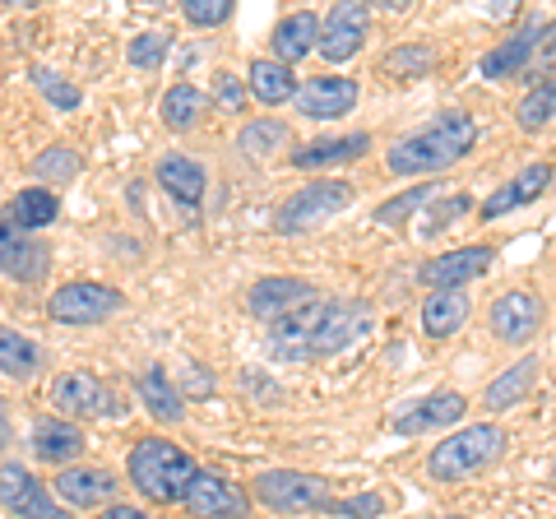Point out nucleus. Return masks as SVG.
<instances>
[{
  "instance_id": "f8f14e48",
  "label": "nucleus",
  "mask_w": 556,
  "mask_h": 519,
  "mask_svg": "<svg viewBox=\"0 0 556 519\" xmlns=\"http://www.w3.org/2000/svg\"><path fill=\"white\" fill-rule=\"evenodd\" d=\"M492 265H496V251L492 246H459V251H445L437 260H427V265L417 269V279H422L431 292H455L464 283L482 279Z\"/></svg>"
},
{
  "instance_id": "1a4fd4ad",
  "label": "nucleus",
  "mask_w": 556,
  "mask_h": 519,
  "mask_svg": "<svg viewBox=\"0 0 556 519\" xmlns=\"http://www.w3.org/2000/svg\"><path fill=\"white\" fill-rule=\"evenodd\" d=\"M51 404H56V413H70V418H116L121 413L112 385L89 371H65L51 380Z\"/></svg>"
},
{
  "instance_id": "a211bd4d",
  "label": "nucleus",
  "mask_w": 556,
  "mask_h": 519,
  "mask_svg": "<svg viewBox=\"0 0 556 519\" xmlns=\"http://www.w3.org/2000/svg\"><path fill=\"white\" fill-rule=\"evenodd\" d=\"M269 47H274V61L283 65H298L311 51H320V20L311 10H298V14H283L269 33Z\"/></svg>"
},
{
  "instance_id": "393cba45",
  "label": "nucleus",
  "mask_w": 556,
  "mask_h": 519,
  "mask_svg": "<svg viewBox=\"0 0 556 519\" xmlns=\"http://www.w3.org/2000/svg\"><path fill=\"white\" fill-rule=\"evenodd\" d=\"M468 311H473V298H468L464 288L431 292V298L422 302V330H427V339H450L455 330H464Z\"/></svg>"
},
{
  "instance_id": "9d476101",
  "label": "nucleus",
  "mask_w": 556,
  "mask_h": 519,
  "mask_svg": "<svg viewBox=\"0 0 556 519\" xmlns=\"http://www.w3.org/2000/svg\"><path fill=\"white\" fill-rule=\"evenodd\" d=\"M186 510L195 519H251V496H247V488H237L232 478L200 469V478L190 482V492H186Z\"/></svg>"
},
{
  "instance_id": "a878e982",
  "label": "nucleus",
  "mask_w": 556,
  "mask_h": 519,
  "mask_svg": "<svg viewBox=\"0 0 556 519\" xmlns=\"http://www.w3.org/2000/svg\"><path fill=\"white\" fill-rule=\"evenodd\" d=\"M61 214V200H56V190H47V186H33V190H20L10 204H5V218L14 223L20 232H38V228H51Z\"/></svg>"
},
{
  "instance_id": "49530a36",
  "label": "nucleus",
  "mask_w": 556,
  "mask_h": 519,
  "mask_svg": "<svg viewBox=\"0 0 556 519\" xmlns=\"http://www.w3.org/2000/svg\"><path fill=\"white\" fill-rule=\"evenodd\" d=\"M445 519H464V515H445Z\"/></svg>"
},
{
  "instance_id": "e433bc0d",
  "label": "nucleus",
  "mask_w": 556,
  "mask_h": 519,
  "mask_svg": "<svg viewBox=\"0 0 556 519\" xmlns=\"http://www.w3.org/2000/svg\"><path fill=\"white\" fill-rule=\"evenodd\" d=\"M79 153L75 149H65V144H51V149H42L38 159H33V172H38L42 181H56V186H65V181H75L79 177Z\"/></svg>"
},
{
  "instance_id": "a19ab883",
  "label": "nucleus",
  "mask_w": 556,
  "mask_h": 519,
  "mask_svg": "<svg viewBox=\"0 0 556 519\" xmlns=\"http://www.w3.org/2000/svg\"><path fill=\"white\" fill-rule=\"evenodd\" d=\"M468 210H473V200H468V195H441L437 204H427L422 232H427V237H437V232H445V223H450V218H459V214H468Z\"/></svg>"
},
{
  "instance_id": "cd10ccee",
  "label": "nucleus",
  "mask_w": 556,
  "mask_h": 519,
  "mask_svg": "<svg viewBox=\"0 0 556 519\" xmlns=\"http://www.w3.org/2000/svg\"><path fill=\"white\" fill-rule=\"evenodd\" d=\"M204 112H208V98L195 89V84H186V79L172 84V89L163 93V102H159V116H163V126H167L172 135L195 130Z\"/></svg>"
},
{
  "instance_id": "4c0bfd02",
  "label": "nucleus",
  "mask_w": 556,
  "mask_h": 519,
  "mask_svg": "<svg viewBox=\"0 0 556 519\" xmlns=\"http://www.w3.org/2000/svg\"><path fill=\"white\" fill-rule=\"evenodd\" d=\"M167 51H172V33L149 28V33H139V38H130L126 61L135 65V71H153V65H163V61H167Z\"/></svg>"
},
{
  "instance_id": "c9c22d12",
  "label": "nucleus",
  "mask_w": 556,
  "mask_h": 519,
  "mask_svg": "<svg viewBox=\"0 0 556 519\" xmlns=\"http://www.w3.org/2000/svg\"><path fill=\"white\" fill-rule=\"evenodd\" d=\"M28 79H33V89H38V93H42V98H47L56 112H79V102H84L79 84H70L65 75L51 71V65H33Z\"/></svg>"
},
{
  "instance_id": "79ce46f5",
  "label": "nucleus",
  "mask_w": 556,
  "mask_h": 519,
  "mask_svg": "<svg viewBox=\"0 0 556 519\" xmlns=\"http://www.w3.org/2000/svg\"><path fill=\"white\" fill-rule=\"evenodd\" d=\"M247 93H251V89H247V84H241L232 71H218V75H214V102H218L223 112H232V116L247 112Z\"/></svg>"
},
{
  "instance_id": "2eb2a0df",
  "label": "nucleus",
  "mask_w": 556,
  "mask_h": 519,
  "mask_svg": "<svg viewBox=\"0 0 556 519\" xmlns=\"http://www.w3.org/2000/svg\"><path fill=\"white\" fill-rule=\"evenodd\" d=\"M357 79H343V75H316V79H302L298 89V112L311 116V121H334V116H348L357 107Z\"/></svg>"
},
{
  "instance_id": "423d86ee",
  "label": "nucleus",
  "mask_w": 556,
  "mask_h": 519,
  "mask_svg": "<svg viewBox=\"0 0 556 519\" xmlns=\"http://www.w3.org/2000/svg\"><path fill=\"white\" fill-rule=\"evenodd\" d=\"M121 306H126V292L121 288L75 279V283H61L47 298V316L56 325H102V320H112Z\"/></svg>"
},
{
  "instance_id": "2f4dec72",
  "label": "nucleus",
  "mask_w": 556,
  "mask_h": 519,
  "mask_svg": "<svg viewBox=\"0 0 556 519\" xmlns=\"http://www.w3.org/2000/svg\"><path fill=\"white\" fill-rule=\"evenodd\" d=\"M42 367V349L33 343L24 330H10V325H0V376L10 380H33Z\"/></svg>"
},
{
  "instance_id": "c756f323",
  "label": "nucleus",
  "mask_w": 556,
  "mask_h": 519,
  "mask_svg": "<svg viewBox=\"0 0 556 519\" xmlns=\"http://www.w3.org/2000/svg\"><path fill=\"white\" fill-rule=\"evenodd\" d=\"M288 140H292L288 121H278V116H255V121H247V126H241L237 149L247 153V159L265 163V159H274L278 149H288Z\"/></svg>"
},
{
  "instance_id": "4be33fe9",
  "label": "nucleus",
  "mask_w": 556,
  "mask_h": 519,
  "mask_svg": "<svg viewBox=\"0 0 556 519\" xmlns=\"http://www.w3.org/2000/svg\"><path fill=\"white\" fill-rule=\"evenodd\" d=\"M84 450H89V441H84V431L75 422H65V418L33 422V455L42 464H70V459H79Z\"/></svg>"
},
{
  "instance_id": "39448f33",
  "label": "nucleus",
  "mask_w": 556,
  "mask_h": 519,
  "mask_svg": "<svg viewBox=\"0 0 556 519\" xmlns=\"http://www.w3.org/2000/svg\"><path fill=\"white\" fill-rule=\"evenodd\" d=\"M348 204H353V186L348 181H334V177H316L311 186L302 190H292V195L278 204V214H274V228L278 232H311V228H320L325 218H334L343 214Z\"/></svg>"
},
{
  "instance_id": "a18cd8bd",
  "label": "nucleus",
  "mask_w": 556,
  "mask_h": 519,
  "mask_svg": "<svg viewBox=\"0 0 556 519\" xmlns=\"http://www.w3.org/2000/svg\"><path fill=\"white\" fill-rule=\"evenodd\" d=\"M538 47H543V56H556V20L543 28V38H538Z\"/></svg>"
},
{
  "instance_id": "412c9836",
  "label": "nucleus",
  "mask_w": 556,
  "mask_h": 519,
  "mask_svg": "<svg viewBox=\"0 0 556 519\" xmlns=\"http://www.w3.org/2000/svg\"><path fill=\"white\" fill-rule=\"evenodd\" d=\"M247 89L255 102H265V107H283V102L298 98V75H292V65L274 61V56H255L247 65Z\"/></svg>"
},
{
  "instance_id": "473e14b6",
  "label": "nucleus",
  "mask_w": 556,
  "mask_h": 519,
  "mask_svg": "<svg viewBox=\"0 0 556 519\" xmlns=\"http://www.w3.org/2000/svg\"><path fill=\"white\" fill-rule=\"evenodd\" d=\"M431 61H437V51H431L427 42H399L394 51H386L380 71H386L390 79H399V84H413V79H422L431 71Z\"/></svg>"
},
{
  "instance_id": "bb28decb",
  "label": "nucleus",
  "mask_w": 556,
  "mask_h": 519,
  "mask_svg": "<svg viewBox=\"0 0 556 519\" xmlns=\"http://www.w3.org/2000/svg\"><path fill=\"white\" fill-rule=\"evenodd\" d=\"M371 149V135H334V140H311L302 144L298 153H292V167H329V163H353L362 159V153Z\"/></svg>"
},
{
  "instance_id": "f257e3e1",
  "label": "nucleus",
  "mask_w": 556,
  "mask_h": 519,
  "mask_svg": "<svg viewBox=\"0 0 556 519\" xmlns=\"http://www.w3.org/2000/svg\"><path fill=\"white\" fill-rule=\"evenodd\" d=\"M478 140V121L468 112H441L431 116L427 126H417L413 135H404L390 153H386V167L394 177H431V172H445L455 167L468 149Z\"/></svg>"
},
{
  "instance_id": "b1692460",
  "label": "nucleus",
  "mask_w": 556,
  "mask_h": 519,
  "mask_svg": "<svg viewBox=\"0 0 556 519\" xmlns=\"http://www.w3.org/2000/svg\"><path fill=\"white\" fill-rule=\"evenodd\" d=\"M538 38H543V24H538V20H529L519 33H510L506 42L492 47V51L482 56V79H510V75H519V71L529 65Z\"/></svg>"
},
{
  "instance_id": "6ab92c4d",
  "label": "nucleus",
  "mask_w": 556,
  "mask_h": 519,
  "mask_svg": "<svg viewBox=\"0 0 556 519\" xmlns=\"http://www.w3.org/2000/svg\"><path fill=\"white\" fill-rule=\"evenodd\" d=\"M153 177H159V186L177 204H186V210H195V204L204 200V190H208V172L195 159H186V153H167V159H159Z\"/></svg>"
},
{
  "instance_id": "f704fd0d",
  "label": "nucleus",
  "mask_w": 556,
  "mask_h": 519,
  "mask_svg": "<svg viewBox=\"0 0 556 519\" xmlns=\"http://www.w3.org/2000/svg\"><path fill=\"white\" fill-rule=\"evenodd\" d=\"M552 116H556V79H538V89L519 98L515 121H519V130H543Z\"/></svg>"
},
{
  "instance_id": "20e7f679",
  "label": "nucleus",
  "mask_w": 556,
  "mask_h": 519,
  "mask_svg": "<svg viewBox=\"0 0 556 519\" xmlns=\"http://www.w3.org/2000/svg\"><path fill=\"white\" fill-rule=\"evenodd\" d=\"M255 501L274 515H306V510H320L329 515L334 496H329V482L316 473H302V469H269L251 482Z\"/></svg>"
},
{
  "instance_id": "0eeeda50",
  "label": "nucleus",
  "mask_w": 556,
  "mask_h": 519,
  "mask_svg": "<svg viewBox=\"0 0 556 519\" xmlns=\"http://www.w3.org/2000/svg\"><path fill=\"white\" fill-rule=\"evenodd\" d=\"M325 311H329V298H311V302H302L298 311L278 316V320L269 325V339H265L269 357H283V362H311V357H320Z\"/></svg>"
},
{
  "instance_id": "4468645a",
  "label": "nucleus",
  "mask_w": 556,
  "mask_h": 519,
  "mask_svg": "<svg viewBox=\"0 0 556 519\" xmlns=\"http://www.w3.org/2000/svg\"><path fill=\"white\" fill-rule=\"evenodd\" d=\"M367 28H371V10L367 5H334L320 20V56L325 61H348L357 56L362 42H367Z\"/></svg>"
},
{
  "instance_id": "7c9ffc66",
  "label": "nucleus",
  "mask_w": 556,
  "mask_h": 519,
  "mask_svg": "<svg viewBox=\"0 0 556 519\" xmlns=\"http://www.w3.org/2000/svg\"><path fill=\"white\" fill-rule=\"evenodd\" d=\"M533 380H538V357H525V362H515L510 371H501L492 385L482 390V404L492 408V413H506V408H515L525 394L533 390Z\"/></svg>"
},
{
  "instance_id": "aec40b11",
  "label": "nucleus",
  "mask_w": 556,
  "mask_h": 519,
  "mask_svg": "<svg viewBox=\"0 0 556 519\" xmlns=\"http://www.w3.org/2000/svg\"><path fill=\"white\" fill-rule=\"evenodd\" d=\"M547 186H552V167H547V163H529V167H519L515 177L496 190V195H486V200H482V218H501V214H510V210H519V204L538 200Z\"/></svg>"
},
{
  "instance_id": "ddd939ff",
  "label": "nucleus",
  "mask_w": 556,
  "mask_h": 519,
  "mask_svg": "<svg viewBox=\"0 0 556 519\" xmlns=\"http://www.w3.org/2000/svg\"><path fill=\"white\" fill-rule=\"evenodd\" d=\"M543 330V302L533 298V292L515 288V292H501L492 302V334L501 343H515V349H525L529 339H538Z\"/></svg>"
},
{
  "instance_id": "37998d69",
  "label": "nucleus",
  "mask_w": 556,
  "mask_h": 519,
  "mask_svg": "<svg viewBox=\"0 0 556 519\" xmlns=\"http://www.w3.org/2000/svg\"><path fill=\"white\" fill-rule=\"evenodd\" d=\"M102 519H149V515L139 510V506H116V501H112V506L102 510Z\"/></svg>"
},
{
  "instance_id": "ea45409f",
  "label": "nucleus",
  "mask_w": 556,
  "mask_h": 519,
  "mask_svg": "<svg viewBox=\"0 0 556 519\" xmlns=\"http://www.w3.org/2000/svg\"><path fill=\"white\" fill-rule=\"evenodd\" d=\"M334 519H380L386 515V496L376 492H357V496H334V506H329Z\"/></svg>"
},
{
  "instance_id": "f3484780",
  "label": "nucleus",
  "mask_w": 556,
  "mask_h": 519,
  "mask_svg": "<svg viewBox=\"0 0 556 519\" xmlns=\"http://www.w3.org/2000/svg\"><path fill=\"white\" fill-rule=\"evenodd\" d=\"M112 496H116V473L112 469L84 464V469H61L56 473V501L70 510H93V506L108 510Z\"/></svg>"
},
{
  "instance_id": "f03ea898",
  "label": "nucleus",
  "mask_w": 556,
  "mask_h": 519,
  "mask_svg": "<svg viewBox=\"0 0 556 519\" xmlns=\"http://www.w3.org/2000/svg\"><path fill=\"white\" fill-rule=\"evenodd\" d=\"M200 478V464L186 455L177 441L167 436H139L130 445V482L144 501H159V506H186L190 482Z\"/></svg>"
},
{
  "instance_id": "58836bf2",
  "label": "nucleus",
  "mask_w": 556,
  "mask_h": 519,
  "mask_svg": "<svg viewBox=\"0 0 556 519\" xmlns=\"http://www.w3.org/2000/svg\"><path fill=\"white\" fill-rule=\"evenodd\" d=\"M237 10V0H181V14L190 28H218L228 24Z\"/></svg>"
},
{
  "instance_id": "7ed1b4c3",
  "label": "nucleus",
  "mask_w": 556,
  "mask_h": 519,
  "mask_svg": "<svg viewBox=\"0 0 556 519\" xmlns=\"http://www.w3.org/2000/svg\"><path fill=\"white\" fill-rule=\"evenodd\" d=\"M506 455V431L492 427V422H473L455 431V436H445L437 450L427 455V473L437 482H464L482 469H492V464Z\"/></svg>"
},
{
  "instance_id": "c03bdc74",
  "label": "nucleus",
  "mask_w": 556,
  "mask_h": 519,
  "mask_svg": "<svg viewBox=\"0 0 556 519\" xmlns=\"http://www.w3.org/2000/svg\"><path fill=\"white\" fill-rule=\"evenodd\" d=\"M10 404H5V394H0V450H10Z\"/></svg>"
},
{
  "instance_id": "9b49d317",
  "label": "nucleus",
  "mask_w": 556,
  "mask_h": 519,
  "mask_svg": "<svg viewBox=\"0 0 556 519\" xmlns=\"http://www.w3.org/2000/svg\"><path fill=\"white\" fill-rule=\"evenodd\" d=\"M51 269V251L47 241L20 232L14 223L5 218V210H0V274L14 283H42Z\"/></svg>"
},
{
  "instance_id": "5701e85b",
  "label": "nucleus",
  "mask_w": 556,
  "mask_h": 519,
  "mask_svg": "<svg viewBox=\"0 0 556 519\" xmlns=\"http://www.w3.org/2000/svg\"><path fill=\"white\" fill-rule=\"evenodd\" d=\"M459 418H464V394H455V390H437V394H427L422 404H413L408 413H399V418H394V431H399V436H417V431L450 427V422H459Z\"/></svg>"
},
{
  "instance_id": "c85d7f7f",
  "label": "nucleus",
  "mask_w": 556,
  "mask_h": 519,
  "mask_svg": "<svg viewBox=\"0 0 556 519\" xmlns=\"http://www.w3.org/2000/svg\"><path fill=\"white\" fill-rule=\"evenodd\" d=\"M135 390H139V400H144L149 418H159V422H167V427L186 418V400H181L177 380H167L163 371H144V376L135 380Z\"/></svg>"
},
{
  "instance_id": "72a5a7b5",
  "label": "nucleus",
  "mask_w": 556,
  "mask_h": 519,
  "mask_svg": "<svg viewBox=\"0 0 556 519\" xmlns=\"http://www.w3.org/2000/svg\"><path fill=\"white\" fill-rule=\"evenodd\" d=\"M441 190H445V186H437V181L413 186V190H404V195L376 204V223H386V228H404V223H408L417 210H422V204H437V200H441Z\"/></svg>"
},
{
  "instance_id": "6e6552de",
  "label": "nucleus",
  "mask_w": 556,
  "mask_h": 519,
  "mask_svg": "<svg viewBox=\"0 0 556 519\" xmlns=\"http://www.w3.org/2000/svg\"><path fill=\"white\" fill-rule=\"evenodd\" d=\"M0 506H5L14 519H75L70 506H61V501L38 482V473L20 459L0 464Z\"/></svg>"
},
{
  "instance_id": "dca6fc26",
  "label": "nucleus",
  "mask_w": 556,
  "mask_h": 519,
  "mask_svg": "<svg viewBox=\"0 0 556 519\" xmlns=\"http://www.w3.org/2000/svg\"><path fill=\"white\" fill-rule=\"evenodd\" d=\"M316 298V288H311L306 279H292V274H269V279H260L251 283L247 292V311L255 320H278V316H288V311H298L302 302Z\"/></svg>"
}]
</instances>
